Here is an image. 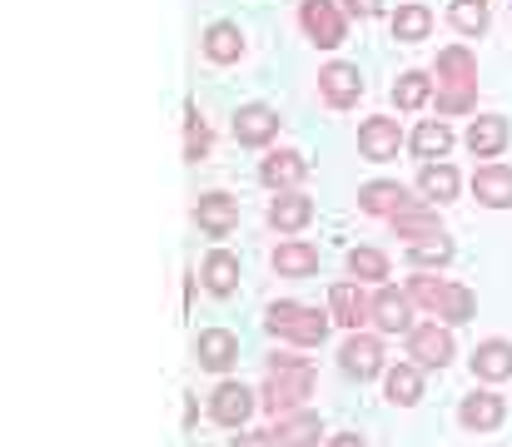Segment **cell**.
Here are the masks:
<instances>
[{
  "label": "cell",
  "instance_id": "e575fe53",
  "mask_svg": "<svg viewBox=\"0 0 512 447\" xmlns=\"http://www.w3.org/2000/svg\"><path fill=\"white\" fill-rule=\"evenodd\" d=\"M473 308H478V298H473L468 284H448V294L438 303V323H448V328H453V323H468Z\"/></svg>",
  "mask_w": 512,
  "mask_h": 447
},
{
  "label": "cell",
  "instance_id": "d4e9b609",
  "mask_svg": "<svg viewBox=\"0 0 512 447\" xmlns=\"http://www.w3.org/2000/svg\"><path fill=\"white\" fill-rule=\"evenodd\" d=\"M204 55H209L214 65H234V60L244 55V35H239V25H234V20H214V25L204 30Z\"/></svg>",
  "mask_w": 512,
  "mask_h": 447
},
{
  "label": "cell",
  "instance_id": "5b68a950",
  "mask_svg": "<svg viewBox=\"0 0 512 447\" xmlns=\"http://www.w3.org/2000/svg\"><path fill=\"white\" fill-rule=\"evenodd\" d=\"M339 368L348 373V378H358V383L388 373V368H383V343H378L373 333H348L343 348H339Z\"/></svg>",
  "mask_w": 512,
  "mask_h": 447
},
{
  "label": "cell",
  "instance_id": "3957f363",
  "mask_svg": "<svg viewBox=\"0 0 512 447\" xmlns=\"http://www.w3.org/2000/svg\"><path fill=\"white\" fill-rule=\"evenodd\" d=\"M309 398H314V368H309V358H304V363H289V368H269V383H264V413L289 418V413H299Z\"/></svg>",
  "mask_w": 512,
  "mask_h": 447
},
{
  "label": "cell",
  "instance_id": "9c48e42d",
  "mask_svg": "<svg viewBox=\"0 0 512 447\" xmlns=\"http://www.w3.org/2000/svg\"><path fill=\"white\" fill-rule=\"evenodd\" d=\"M304 174H309V159H304L299 149H269V154H264V164H259V179H264L274 194L299 189V184H304Z\"/></svg>",
  "mask_w": 512,
  "mask_h": 447
},
{
  "label": "cell",
  "instance_id": "d6a6232c",
  "mask_svg": "<svg viewBox=\"0 0 512 447\" xmlns=\"http://www.w3.org/2000/svg\"><path fill=\"white\" fill-rule=\"evenodd\" d=\"M448 25L458 35H483L488 30V5L483 0H448Z\"/></svg>",
  "mask_w": 512,
  "mask_h": 447
},
{
  "label": "cell",
  "instance_id": "603a6c76",
  "mask_svg": "<svg viewBox=\"0 0 512 447\" xmlns=\"http://www.w3.org/2000/svg\"><path fill=\"white\" fill-rule=\"evenodd\" d=\"M274 269H279V279H309V274H319V249L304 239H284L274 249Z\"/></svg>",
  "mask_w": 512,
  "mask_h": 447
},
{
  "label": "cell",
  "instance_id": "4fadbf2b",
  "mask_svg": "<svg viewBox=\"0 0 512 447\" xmlns=\"http://www.w3.org/2000/svg\"><path fill=\"white\" fill-rule=\"evenodd\" d=\"M329 313H334V323H343L348 333H358V328L373 318V298L363 294L358 284H334V289H329Z\"/></svg>",
  "mask_w": 512,
  "mask_h": 447
},
{
  "label": "cell",
  "instance_id": "8992f818",
  "mask_svg": "<svg viewBox=\"0 0 512 447\" xmlns=\"http://www.w3.org/2000/svg\"><path fill=\"white\" fill-rule=\"evenodd\" d=\"M408 358L418 363V368H443L448 358H453V333H448V323H418L413 333H408Z\"/></svg>",
  "mask_w": 512,
  "mask_h": 447
},
{
  "label": "cell",
  "instance_id": "d590c367",
  "mask_svg": "<svg viewBox=\"0 0 512 447\" xmlns=\"http://www.w3.org/2000/svg\"><path fill=\"white\" fill-rule=\"evenodd\" d=\"M448 294V279H438V274H428V269H418V279L408 284V298L418 303V308H428L433 318H438V303Z\"/></svg>",
  "mask_w": 512,
  "mask_h": 447
},
{
  "label": "cell",
  "instance_id": "d6986e66",
  "mask_svg": "<svg viewBox=\"0 0 512 447\" xmlns=\"http://www.w3.org/2000/svg\"><path fill=\"white\" fill-rule=\"evenodd\" d=\"M458 418H463V428H473V433H493V428H503L508 403H503L498 393H473V398H463Z\"/></svg>",
  "mask_w": 512,
  "mask_h": 447
},
{
  "label": "cell",
  "instance_id": "2e32d148",
  "mask_svg": "<svg viewBox=\"0 0 512 447\" xmlns=\"http://www.w3.org/2000/svg\"><path fill=\"white\" fill-rule=\"evenodd\" d=\"M309 219H314V199L299 194V189H284V194L269 204V224H274L279 234H299V229H309Z\"/></svg>",
  "mask_w": 512,
  "mask_h": 447
},
{
  "label": "cell",
  "instance_id": "4dcf8cb0",
  "mask_svg": "<svg viewBox=\"0 0 512 447\" xmlns=\"http://www.w3.org/2000/svg\"><path fill=\"white\" fill-rule=\"evenodd\" d=\"M428 100H433V80H428L423 70L398 75V85H393V105H398V110H423Z\"/></svg>",
  "mask_w": 512,
  "mask_h": 447
},
{
  "label": "cell",
  "instance_id": "4316f807",
  "mask_svg": "<svg viewBox=\"0 0 512 447\" xmlns=\"http://www.w3.org/2000/svg\"><path fill=\"white\" fill-rule=\"evenodd\" d=\"M383 393H388V403L413 408V403L423 398V373H418V363H398V368H388V373H383Z\"/></svg>",
  "mask_w": 512,
  "mask_h": 447
},
{
  "label": "cell",
  "instance_id": "44dd1931",
  "mask_svg": "<svg viewBox=\"0 0 512 447\" xmlns=\"http://www.w3.org/2000/svg\"><path fill=\"white\" fill-rule=\"evenodd\" d=\"M508 120L503 115H478L473 125H468V149L478 154V159H498L503 149H508Z\"/></svg>",
  "mask_w": 512,
  "mask_h": 447
},
{
  "label": "cell",
  "instance_id": "83f0119b",
  "mask_svg": "<svg viewBox=\"0 0 512 447\" xmlns=\"http://www.w3.org/2000/svg\"><path fill=\"white\" fill-rule=\"evenodd\" d=\"M448 149H453V130H448V120H423V125L413 130V154H418L423 164L448 159Z\"/></svg>",
  "mask_w": 512,
  "mask_h": 447
},
{
  "label": "cell",
  "instance_id": "5bb4252c",
  "mask_svg": "<svg viewBox=\"0 0 512 447\" xmlns=\"http://www.w3.org/2000/svg\"><path fill=\"white\" fill-rule=\"evenodd\" d=\"M413 298L398 294V289H378L373 294V323L378 333H413Z\"/></svg>",
  "mask_w": 512,
  "mask_h": 447
},
{
  "label": "cell",
  "instance_id": "74e56055",
  "mask_svg": "<svg viewBox=\"0 0 512 447\" xmlns=\"http://www.w3.org/2000/svg\"><path fill=\"white\" fill-rule=\"evenodd\" d=\"M343 10H348L353 20H378V15H383V0H343Z\"/></svg>",
  "mask_w": 512,
  "mask_h": 447
},
{
  "label": "cell",
  "instance_id": "8fae6325",
  "mask_svg": "<svg viewBox=\"0 0 512 447\" xmlns=\"http://www.w3.org/2000/svg\"><path fill=\"white\" fill-rule=\"evenodd\" d=\"M194 358H199V368H209V373H229V368L239 363V338H234L229 328H204V333L194 338Z\"/></svg>",
  "mask_w": 512,
  "mask_h": 447
},
{
  "label": "cell",
  "instance_id": "836d02e7",
  "mask_svg": "<svg viewBox=\"0 0 512 447\" xmlns=\"http://www.w3.org/2000/svg\"><path fill=\"white\" fill-rule=\"evenodd\" d=\"M348 274L358 284H378V279H388V254L383 249H348Z\"/></svg>",
  "mask_w": 512,
  "mask_h": 447
},
{
  "label": "cell",
  "instance_id": "7c38bea8",
  "mask_svg": "<svg viewBox=\"0 0 512 447\" xmlns=\"http://www.w3.org/2000/svg\"><path fill=\"white\" fill-rule=\"evenodd\" d=\"M274 135H279V115H274L269 105H244V110L234 115V140L244 149H264Z\"/></svg>",
  "mask_w": 512,
  "mask_h": 447
},
{
  "label": "cell",
  "instance_id": "7a4b0ae2",
  "mask_svg": "<svg viewBox=\"0 0 512 447\" xmlns=\"http://www.w3.org/2000/svg\"><path fill=\"white\" fill-rule=\"evenodd\" d=\"M329 323H334V313H319V308L294 303V298H284V303H274V308L264 313V328H269L274 338L294 343V348H319V343L329 338Z\"/></svg>",
  "mask_w": 512,
  "mask_h": 447
},
{
  "label": "cell",
  "instance_id": "8d00e7d4",
  "mask_svg": "<svg viewBox=\"0 0 512 447\" xmlns=\"http://www.w3.org/2000/svg\"><path fill=\"white\" fill-rule=\"evenodd\" d=\"M204 154H209V125H204V115L189 105V110H184V159L199 164Z\"/></svg>",
  "mask_w": 512,
  "mask_h": 447
},
{
  "label": "cell",
  "instance_id": "6da1fadb",
  "mask_svg": "<svg viewBox=\"0 0 512 447\" xmlns=\"http://www.w3.org/2000/svg\"><path fill=\"white\" fill-rule=\"evenodd\" d=\"M473 85H478V65L463 45L438 50V115H468L473 110Z\"/></svg>",
  "mask_w": 512,
  "mask_h": 447
},
{
  "label": "cell",
  "instance_id": "52a82bcc",
  "mask_svg": "<svg viewBox=\"0 0 512 447\" xmlns=\"http://www.w3.org/2000/svg\"><path fill=\"white\" fill-rule=\"evenodd\" d=\"M398 149H403V130H398V120L373 115V120H363V125H358V154H363V159L388 164V159H398Z\"/></svg>",
  "mask_w": 512,
  "mask_h": 447
},
{
  "label": "cell",
  "instance_id": "9a60e30c",
  "mask_svg": "<svg viewBox=\"0 0 512 447\" xmlns=\"http://www.w3.org/2000/svg\"><path fill=\"white\" fill-rule=\"evenodd\" d=\"M194 224H199L209 239H224V234L239 224V204H234L229 194H204V199L194 204Z\"/></svg>",
  "mask_w": 512,
  "mask_h": 447
},
{
  "label": "cell",
  "instance_id": "7402d4cb",
  "mask_svg": "<svg viewBox=\"0 0 512 447\" xmlns=\"http://www.w3.org/2000/svg\"><path fill=\"white\" fill-rule=\"evenodd\" d=\"M393 229H398V239H408V244L443 234V229H438V209H433L428 199H413L408 209H398V214H393Z\"/></svg>",
  "mask_w": 512,
  "mask_h": 447
},
{
  "label": "cell",
  "instance_id": "1f68e13d",
  "mask_svg": "<svg viewBox=\"0 0 512 447\" xmlns=\"http://www.w3.org/2000/svg\"><path fill=\"white\" fill-rule=\"evenodd\" d=\"M408 264L413 269H443V264H453V239L448 234H433V239L408 244Z\"/></svg>",
  "mask_w": 512,
  "mask_h": 447
},
{
  "label": "cell",
  "instance_id": "277c9868",
  "mask_svg": "<svg viewBox=\"0 0 512 447\" xmlns=\"http://www.w3.org/2000/svg\"><path fill=\"white\" fill-rule=\"evenodd\" d=\"M299 25H304V35H309L319 50H339L343 35H348V10H339L334 0H304Z\"/></svg>",
  "mask_w": 512,
  "mask_h": 447
},
{
  "label": "cell",
  "instance_id": "ac0fdd59",
  "mask_svg": "<svg viewBox=\"0 0 512 447\" xmlns=\"http://www.w3.org/2000/svg\"><path fill=\"white\" fill-rule=\"evenodd\" d=\"M413 199H408V189L403 184H393V179H373V184H363L358 189V209L363 214H383V219H393L398 209H408Z\"/></svg>",
  "mask_w": 512,
  "mask_h": 447
},
{
  "label": "cell",
  "instance_id": "cb8c5ba5",
  "mask_svg": "<svg viewBox=\"0 0 512 447\" xmlns=\"http://www.w3.org/2000/svg\"><path fill=\"white\" fill-rule=\"evenodd\" d=\"M319 438H324V423H319V413H309V408L279 418V428H274V443L279 447H314Z\"/></svg>",
  "mask_w": 512,
  "mask_h": 447
},
{
  "label": "cell",
  "instance_id": "ffe728a7",
  "mask_svg": "<svg viewBox=\"0 0 512 447\" xmlns=\"http://www.w3.org/2000/svg\"><path fill=\"white\" fill-rule=\"evenodd\" d=\"M473 378H483V383H508L512 378V343L508 338L478 343V353H473Z\"/></svg>",
  "mask_w": 512,
  "mask_h": 447
},
{
  "label": "cell",
  "instance_id": "f546056e",
  "mask_svg": "<svg viewBox=\"0 0 512 447\" xmlns=\"http://www.w3.org/2000/svg\"><path fill=\"white\" fill-rule=\"evenodd\" d=\"M428 30H433V10L428 5H398L393 10V40L413 45V40H428Z\"/></svg>",
  "mask_w": 512,
  "mask_h": 447
},
{
  "label": "cell",
  "instance_id": "e0dca14e",
  "mask_svg": "<svg viewBox=\"0 0 512 447\" xmlns=\"http://www.w3.org/2000/svg\"><path fill=\"white\" fill-rule=\"evenodd\" d=\"M473 194L488 209H512V164H483L473 174Z\"/></svg>",
  "mask_w": 512,
  "mask_h": 447
},
{
  "label": "cell",
  "instance_id": "484cf974",
  "mask_svg": "<svg viewBox=\"0 0 512 447\" xmlns=\"http://www.w3.org/2000/svg\"><path fill=\"white\" fill-rule=\"evenodd\" d=\"M418 194H423L428 204H448V199H458V169H453L448 159L423 164V174H418Z\"/></svg>",
  "mask_w": 512,
  "mask_h": 447
},
{
  "label": "cell",
  "instance_id": "f35d334b",
  "mask_svg": "<svg viewBox=\"0 0 512 447\" xmlns=\"http://www.w3.org/2000/svg\"><path fill=\"white\" fill-rule=\"evenodd\" d=\"M229 447H279V443H274V433H239Z\"/></svg>",
  "mask_w": 512,
  "mask_h": 447
},
{
  "label": "cell",
  "instance_id": "f1b7e54d",
  "mask_svg": "<svg viewBox=\"0 0 512 447\" xmlns=\"http://www.w3.org/2000/svg\"><path fill=\"white\" fill-rule=\"evenodd\" d=\"M204 289L219 298H229L239 289V259H234L229 249H214V254L204 259Z\"/></svg>",
  "mask_w": 512,
  "mask_h": 447
},
{
  "label": "cell",
  "instance_id": "ba28073f",
  "mask_svg": "<svg viewBox=\"0 0 512 447\" xmlns=\"http://www.w3.org/2000/svg\"><path fill=\"white\" fill-rule=\"evenodd\" d=\"M254 388H244V383H219L214 388V398H209V418L219 423V428H244L249 418H254Z\"/></svg>",
  "mask_w": 512,
  "mask_h": 447
},
{
  "label": "cell",
  "instance_id": "ab89813d",
  "mask_svg": "<svg viewBox=\"0 0 512 447\" xmlns=\"http://www.w3.org/2000/svg\"><path fill=\"white\" fill-rule=\"evenodd\" d=\"M329 447H363L358 433H339V438H329Z\"/></svg>",
  "mask_w": 512,
  "mask_h": 447
},
{
  "label": "cell",
  "instance_id": "30bf717a",
  "mask_svg": "<svg viewBox=\"0 0 512 447\" xmlns=\"http://www.w3.org/2000/svg\"><path fill=\"white\" fill-rule=\"evenodd\" d=\"M319 95H324V105L329 110H348V105H358V95H363V75H358V65H324V75H319Z\"/></svg>",
  "mask_w": 512,
  "mask_h": 447
}]
</instances>
